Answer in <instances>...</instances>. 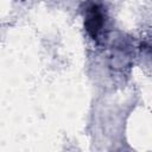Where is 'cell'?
Returning a JSON list of instances; mask_svg holds the SVG:
<instances>
[{
    "label": "cell",
    "mask_w": 152,
    "mask_h": 152,
    "mask_svg": "<svg viewBox=\"0 0 152 152\" xmlns=\"http://www.w3.org/2000/svg\"><path fill=\"white\" fill-rule=\"evenodd\" d=\"M106 23L104 17V10L103 7L97 2H90L84 13V27L88 32V34L94 39L97 40L100 34L103 31Z\"/></svg>",
    "instance_id": "6da1fadb"
}]
</instances>
